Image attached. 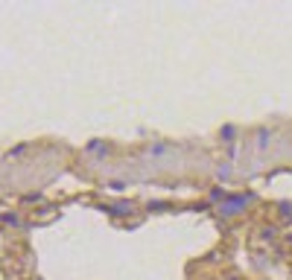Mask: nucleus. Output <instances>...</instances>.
<instances>
[{
  "label": "nucleus",
  "instance_id": "1",
  "mask_svg": "<svg viewBox=\"0 0 292 280\" xmlns=\"http://www.w3.org/2000/svg\"><path fill=\"white\" fill-rule=\"evenodd\" d=\"M248 201H251V196H237V198H231L228 204H222V213H225V216H234V213H240Z\"/></svg>",
  "mask_w": 292,
  "mask_h": 280
},
{
  "label": "nucleus",
  "instance_id": "2",
  "mask_svg": "<svg viewBox=\"0 0 292 280\" xmlns=\"http://www.w3.org/2000/svg\"><path fill=\"white\" fill-rule=\"evenodd\" d=\"M111 213H132V201H117V204H111Z\"/></svg>",
  "mask_w": 292,
  "mask_h": 280
},
{
  "label": "nucleus",
  "instance_id": "3",
  "mask_svg": "<svg viewBox=\"0 0 292 280\" xmlns=\"http://www.w3.org/2000/svg\"><path fill=\"white\" fill-rule=\"evenodd\" d=\"M266 143H269V131H260V134H257V146L266 149Z\"/></svg>",
  "mask_w": 292,
  "mask_h": 280
}]
</instances>
